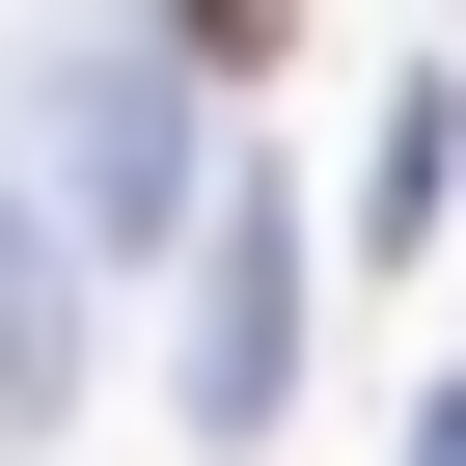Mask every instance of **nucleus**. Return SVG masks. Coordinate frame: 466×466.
Wrapping results in <instances>:
<instances>
[{
  "instance_id": "f257e3e1",
  "label": "nucleus",
  "mask_w": 466,
  "mask_h": 466,
  "mask_svg": "<svg viewBox=\"0 0 466 466\" xmlns=\"http://www.w3.org/2000/svg\"><path fill=\"white\" fill-rule=\"evenodd\" d=\"M192 28H219V56H275V28H302V0H192Z\"/></svg>"
}]
</instances>
